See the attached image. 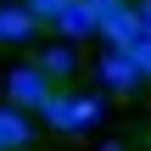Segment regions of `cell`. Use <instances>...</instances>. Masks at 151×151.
<instances>
[{
  "instance_id": "1",
  "label": "cell",
  "mask_w": 151,
  "mask_h": 151,
  "mask_svg": "<svg viewBox=\"0 0 151 151\" xmlns=\"http://www.w3.org/2000/svg\"><path fill=\"white\" fill-rule=\"evenodd\" d=\"M39 118L56 129V134H73V129H90L95 118H101V101L95 95H78V90H50L45 95V106H39Z\"/></svg>"
},
{
  "instance_id": "2",
  "label": "cell",
  "mask_w": 151,
  "mask_h": 151,
  "mask_svg": "<svg viewBox=\"0 0 151 151\" xmlns=\"http://www.w3.org/2000/svg\"><path fill=\"white\" fill-rule=\"evenodd\" d=\"M50 90H56V78H45L34 62H22V67H11V73H6V101H11L17 112H39Z\"/></svg>"
},
{
  "instance_id": "3",
  "label": "cell",
  "mask_w": 151,
  "mask_h": 151,
  "mask_svg": "<svg viewBox=\"0 0 151 151\" xmlns=\"http://www.w3.org/2000/svg\"><path fill=\"white\" fill-rule=\"evenodd\" d=\"M95 73H101V84H112V90H134V84H140L129 50H118V45H106V56L95 62Z\"/></svg>"
},
{
  "instance_id": "4",
  "label": "cell",
  "mask_w": 151,
  "mask_h": 151,
  "mask_svg": "<svg viewBox=\"0 0 151 151\" xmlns=\"http://www.w3.org/2000/svg\"><path fill=\"white\" fill-rule=\"evenodd\" d=\"M95 34H101L106 45H118V50H123V45H134V39H140V22H134V6H118L112 17H101V22H95Z\"/></svg>"
},
{
  "instance_id": "5",
  "label": "cell",
  "mask_w": 151,
  "mask_h": 151,
  "mask_svg": "<svg viewBox=\"0 0 151 151\" xmlns=\"http://www.w3.org/2000/svg\"><path fill=\"white\" fill-rule=\"evenodd\" d=\"M62 39H84V34H95V17H90V6L84 0H67L62 11H56V22H50Z\"/></svg>"
},
{
  "instance_id": "6",
  "label": "cell",
  "mask_w": 151,
  "mask_h": 151,
  "mask_svg": "<svg viewBox=\"0 0 151 151\" xmlns=\"http://www.w3.org/2000/svg\"><path fill=\"white\" fill-rule=\"evenodd\" d=\"M28 134H34L28 112H17V106H0V151H22V146H28Z\"/></svg>"
},
{
  "instance_id": "7",
  "label": "cell",
  "mask_w": 151,
  "mask_h": 151,
  "mask_svg": "<svg viewBox=\"0 0 151 151\" xmlns=\"http://www.w3.org/2000/svg\"><path fill=\"white\" fill-rule=\"evenodd\" d=\"M34 67H39L45 78H56V84H62L78 62H73V45H50V50H39V56H34Z\"/></svg>"
},
{
  "instance_id": "8",
  "label": "cell",
  "mask_w": 151,
  "mask_h": 151,
  "mask_svg": "<svg viewBox=\"0 0 151 151\" xmlns=\"http://www.w3.org/2000/svg\"><path fill=\"white\" fill-rule=\"evenodd\" d=\"M34 34V17L22 11V6H0V45H17V39H28Z\"/></svg>"
},
{
  "instance_id": "9",
  "label": "cell",
  "mask_w": 151,
  "mask_h": 151,
  "mask_svg": "<svg viewBox=\"0 0 151 151\" xmlns=\"http://www.w3.org/2000/svg\"><path fill=\"white\" fill-rule=\"evenodd\" d=\"M28 17H34V28H45V22H56V11L67 6V0H17Z\"/></svg>"
},
{
  "instance_id": "10",
  "label": "cell",
  "mask_w": 151,
  "mask_h": 151,
  "mask_svg": "<svg viewBox=\"0 0 151 151\" xmlns=\"http://www.w3.org/2000/svg\"><path fill=\"white\" fill-rule=\"evenodd\" d=\"M123 50H129L134 73H140V78H151V34H140V39H134V45H123Z\"/></svg>"
},
{
  "instance_id": "11",
  "label": "cell",
  "mask_w": 151,
  "mask_h": 151,
  "mask_svg": "<svg viewBox=\"0 0 151 151\" xmlns=\"http://www.w3.org/2000/svg\"><path fill=\"white\" fill-rule=\"evenodd\" d=\"M84 6H90V17H95V22H101V17H112V11H118V6H129V0H84Z\"/></svg>"
},
{
  "instance_id": "12",
  "label": "cell",
  "mask_w": 151,
  "mask_h": 151,
  "mask_svg": "<svg viewBox=\"0 0 151 151\" xmlns=\"http://www.w3.org/2000/svg\"><path fill=\"white\" fill-rule=\"evenodd\" d=\"M134 6V22H140V34H151V0H129Z\"/></svg>"
},
{
  "instance_id": "13",
  "label": "cell",
  "mask_w": 151,
  "mask_h": 151,
  "mask_svg": "<svg viewBox=\"0 0 151 151\" xmlns=\"http://www.w3.org/2000/svg\"><path fill=\"white\" fill-rule=\"evenodd\" d=\"M101 151H123V146H101Z\"/></svg>"
}]
</instances>
